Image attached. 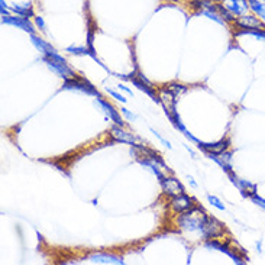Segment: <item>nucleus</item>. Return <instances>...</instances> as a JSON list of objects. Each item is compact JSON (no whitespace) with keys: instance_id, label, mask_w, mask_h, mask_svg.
<instances>
[{"instance_id":"nucleus-31","label":"nucleus","mask_w":265,"mask_h":265,"mask_svg":"<svg viewBox=\"0 0 265 265\" xmlns=\"http://www.w3.org/2000/svg\"><path fill=\"white\" fill-rule=\"evenodd\" d=\"M261 247H262V244H261V240H259V242L257 244V248H258V251H259V252L262 251V249H261Z\"/></svg>"},{"instance_id":"nucleus-9","label":"nucleus","mask_w":265,"mask_h":265,"mask_svg":"<svg viewBox=\"0 0 265 265\" xmlns=\"http://www.w3.org/2000/svg\"><path fill=\"white\" fill-rule=\"evenodd\" d=\"M194 200L191 197H188L187 194H180V196L171 197V202H170V207L174 213H183V212H187L191 207H194Z\"/></svg>"},{"instance_id":"nucleus-29","label":"nucleus","mask_w":265,"mask_h":265,"mask_svg":"<svg viewBox=\"0 0 265 265\" xmlns=\"http://www.w3.org/2000/svg\"><path fill=\"white\" fill-rule=\"evenodd\" d=\"M119 89H122V90H123V92H126V93L128 94H132V90H130V89H129V87H126V86H123V84H119Z\"/></svg>"},{"instance_id":"nucleus-11","label":"nucleus","mask_w":265,"mask_h":265,"mask_svg":"<svg viewBox=\"0 0 265 265\" xmlns=\"http://www.w3.org/2000/svg\"><path fill=\"white\" fill-rule=\"evenodd\" d=\"M158 97H160V103L163 104L165 115L170 112H175V106H177V96L170 92L167 87L165 89H160L158 90Z\"/></svg>"},{"instance_id":"nucleus-14","label":"nucleus","mask_w":265,"mask_h":265,"mask_svg":"<svg viewBox=\"0 0 265 265\" xmlns=\"http://www.w3.org/2000/svg\"><path fill=\"white\" fill-rule=\"evenodd\" d=\"M111 138L115 142H122V144H129V145H135L137 144V138L134 137L132 134H129L126 130H123L122 126L116 125L112 126L111 129Z\"/></svg>"},{"instance_id":"nucleus-8","label":"nucleus","mask_w":265,"mask_h":265,"mask_svg":"<svg viewBox=\"0 0 265 265\" xmlns=\"http://www.w3.org/2000/svg\"><path fill=\"white\" fill-rule=\"evenodd\" d=\"M197 146H198L202 151H205L206 154H222V152H225V151H228V149H229L231 142H229V139H228V138L220 139V141H217V142H212V144L198 141Z\"/></svg>"},{"instance_id":"nucleus-1","label":"nucleus","mask_w":265,"mask_h":265,"mask_svg":"<svg viewBox=\"0 0 265 265\" xmlns=\"http://www.w3.org/2000/svg\"><path fill=\"white\" fill-rule=\"evenodd\" d=\"M206 212L203 210V207L194 206L191 207L187 212H183L179 214L177 217V225L181 229L187 232H202L203 223L206 220Z\"/></svg>"},{"instance_id":"nucleus-15","label":"nucleus","mask_w":265,"mask_h":265,"mask_svg":"<svg viewBox=\"0 0 265 265\" xmlns=\"http://www.w3.org/2000/svg\"><path fill=\"white\" fill-rule=\"evenodd\" d=\"M2 22L3 24H9V25H13V26H17L19 29H24L26 32H29V34H34L35 29H34V25L29 22V19L28 17H24V16H3L2 17Z\"/></svg>"},{"instance_id":"nucleus-21","label":"nucleus","mask_w":265,"mask_h":265,"mask_svg":"<svg viewBox=\"0 0 265 265\" xmlns=\"http://www.w3.org/2000/svg\"><path fill=\"white\" fill-rule=\"evenodd\" d=\"M170 92H172V93L175 94L177 97H179L180 94L186 93L187 92V87L183 86V84H179V83H171V84H168V86H165Z\"/></svg>"},{"instance_id":"nucleus-27","label":"nucleus","mask_w":265,"mask_h":265,"mask_svg":"<svg viewBox=\"0 0 265 265\" xmlns=\"http://www.w3.org/2000/svg\"><path fill=\"white\" fill-rule=\"evenodd\" d=\"M120 111H122V113H123V115H125V116H126V118H128L129 120H135V119H137V115L130 113V112H129L128 109H126V107H122Z\"/></svg>"},{"instance_id":"nucleus-5","label":"nucleus","mask_w":265,"mask_h":265,"mask_svg":"<svg viewBox=\"0 0 265 265\" xmlns=\"http://www.w3.org/2000/svg\"><path fill=\"white\" fill-rule=\"evenodd\" d=\"M43 61L48 65V69L54 71L57 76H60L61 78H64V80L77 77V74L70 69L69 65H67V62H60V61L52 60V58H48V57H43Z\"/></svg>"},{"instance_id":"nucleus-3","label":"nucleus","mask_w":265,"mask_h":265,"mask_svg":"<svg viewBox=\"0 0 265 265\" xmlns=\"http://www.w3.org/2000/svg\"><path fill=\"white\" fill-rule=\"evenodd\" d=\"M205 247L209 249H217V251H220V252H223V254H226L228 257L233 259V262H235V264H238V265L247 264V258L240 257L239 254L236 252V249H232L228 244H222L220 240L209 239L205 244Z\"/></svg>"},{"instance_id":"nucleus-4","label":"nucleus","mask_w":265,"mask_h":265,"mask_svg":"<svg viewBox=\"0 0 265 265\" xmlns=\"http://www.w3.org/2000/svg\"><path fill=\"white\" fill-rule=\"evenodd\" d=\"M65 83H64V89H69V90H80V92H83V93L86 94H90V96H94L96 99H99V97H102L100 93L96 90V87L93 84H90L87 80L81 77H74V78H70V80H64Z\"/></svg>"},{"instance_id":"nucleus-20","label":"nucleus","mask_w":265,"mask_h":265,"mask_svg":"<svg viewBox=\"0 0 265 265\" xmlns=\"http://www.w3.org/2000/svg\"><path fill=\"white\" fill-rule=\"evenodd\" d=\"M13 9V12H16L19 16H24V17H28V16H34V10L31 6H25V8H20V6H12Z\"/></svg>"},{"instance_id":"nucleus-17","label":"nucleus","mask_w":265,"mask_h":265,"mask_svg":"<svg viewBox=\"0 0 265 265\" xmlns=\"http://www.w3.org/2000/svg\"><path fill=\"white\" fill-rule=\"evenodd\" d=\"M96 102L99 103L100 106H102V109L104 112H106V115L109 116V119L113 120L116 125H119V126H123V120L120 119L119 113H118V111H115V107L112 106L111 103L106 102L103 97H99V99H96Z\"/></svg>"},{"instance_id":"nucleus-6","label":"nucleus","mask_w":265,"mask_h":265,"mask_svg":"<svg viewBox=\"0 0 265 265\" xmlns=\"http://www.w3.org/2000/svg\"><path fill=\"white\" fill-rule=\"evenodd\" d=\"M160 183H161L164 194H167L168 197H175L180 196V194H184V186L175 177H164Z\"/></svg>"},{"instance_id":"nucleus-18","label":"nucleus","mask_w":265,"mask_h":265,"mask_svg":"<svg viewBox=\"0 0 265 265\" xmlns=\"http://www.w3.org/2000/svg\"><path fill=\"white\" fill-rule=\"evenodd\" d=\"M31 41H32V43L36 47V50H38V51L42 52L43 57H51L52 54H55V52H57V50L52 47L51 43L45 42V41H42L41 38L35 36L34 34H31Z\"/></svg>"},{"instance_id":"nucleus-22","label":"nucleus","mask_w":265,"mask_h":265,"mask_svg":"<svg viewBox=\"0 0 265 265\" xmlns=\"http://www.w3.org/2000/svg\"><path fill=\"white\" fill-rule=\"evenodd\" d=\"M207 200H209V203H210L212 206H214V207H216L217 210H220V212H225V210H226L225 205H223L222 202H220V200H219L217 197H214V196H212V194H209V196H207Z\"/></svg>"},{"instance_id":"nucleus-16","label":"nucleus","mask_w":265,"mask_h":265,"mask_svg":"<svg viewBox=\"0 0 265 265\" xmlns=\"http://www.w3.org/2000/svg\"><path fill=\"white\" fill-rule=\"evenodd\" d=\"M209 155V158L210 160H213L214 163L217 164V165H220V168H222L223 171L228 172V174H231L233 172V167H232V152L231 151H225L222 154H207Z\"/></svg>"},{"instance_id":"nucleus-25","label":"nucleus","mask_w":265,"mask_h":265,"mask_svg":"<svg viewBox=\"0 0 265 265\" xmlns=\"http://www.w3.org/2000/svg\"><path fill=\"white\" fill-rule=\"evenodd\" d=\"M107 93L111 94V96H113V97H115L116 100H119V102H122V103H126V99H125V97H123L122 94L118 93V92H115V90H111V89H107Z\"/></svg>"},{"instance_id":"nucleus-13","label":"nucleus","mask_w":265,"mask_h":265,"mask_svg":"<svg viewBox=\"0 0 265 265\" xmlns=\"http://www.w3.org/2000/svg\"><path fill=\"white\" fill-rule=\"evenodd\" d=\"M87 259L93 264H104V265H123L125 261L123 258L113 255V254H92Z\"/></svg>"},{"instance_id":"nucleus-12","label":"nucleus","mask_w":265,"mask_h":265,"mask_svg":"<svg viewBox=\"0 0 265 265\" xmlns=\"http://www.w3.org/2000/svg\"><path fill=\"white\" fill-rule=\"evenodd\" d=\"M223 9H226L233 16L247 15L249 5L247 0H223Z\"/></svg>"},{"instance_id":"nucleus-19","label":"nucleus","mask_w":265,"mask_h":265,"mask_svg":"<svg viewBox=\"0 0 265 265\" xmlns=\"http://www.w3.org/2000/svg\"><path fill=\"white\" fill-rule=\"evenodd\" d=\"M249 9L257 15L259 19L265 20V2L264 0H248Z\"/></svg>"},{"instance_id":"nucleus-2","label":"nucleus","mask_w":265,"mask_h":265,"mask_svg":"<svg viewBox=\"0 0 265 265\" xmlns=\"http://www.w3.org/2000/svg\"><path fill=\"white\" fill-rule=\"evenodd\" d=\"M202 235L205 239H213L220 238L225 235V226L222 222H219L214 216H206V220L202 228Z\"/></svg>"},{"instance_id":"nucleus-30","label":"nucleus","mask_w":265,"mask_h":265,"mask_svg":"<svg viewBox=\"0 0 265 265\" xmlns=\"http://www.w3.org/2000/svg\"><path fill=\"white\" fill-rule=\"evenodd\" d=\"M188 181H190V184H191V186H193V187H194V188H196V187H197L196 181H194V180L191 179V177H190V175H188Z\"/></svg>"},{"instance_id":"nucleus-26","label":"nucleus","mask_w":265,"mask_h":265,"mask_svg":"<svg viewBox=\"0 0 265 265\" xmlns=\"http://www.w3.org/2000/svg\"><path fill=\"white\" fill-rule=\"evenodd\" d=\"M151 132H152V134H154L155 137L158 138V139H160V141H161V142H163L164 145L167 146V148H168V149H171L172 145H171V144H170V142H168V141H165V139H164V138L161 137V135H160V134H158V132H155V130H154V129H152V128H151Z\"/></svg>"},{"instance_id":"nucleus-28","label":"nucleus","mask_w":265,"mask_h":265,"mask_svg":"<svg viewBox=\"0 0 265 265\" xmlns=\"http://www.w3.org/2000/svg\"><path fill=\"white\" fill-rule=\"evenodd\" d=\"M35 22H36V26L39 28V29H45V22H43V19L41 16H36L35 17Z\"/></svg>"},{"instance_id":"nucleus-23","label":"nucleus","mask_w":265,"mask_h":265,"mask_svg":"<svg viewBox=\"0 0 265 265\" xmlns=\"http://www.w3.org/2000/svg\"><path fill=\"white\" fill-rule=\"evenodd\" d=\"M251 198V202L254 203V205H257L259 206L262 210H265V198L264 197H261V196H258V193H255V194H252V196L249 197Z\"/></svg>"},{"instance_id":"nucleus-10","label":"nucleus","mask_w":265,"mask_h":265,"mask_svg":"<svg viewBox=\"0 0 265 265\" xmlns=\"http://www.w3.org/2000/svg\"><path fill=\"white\" fill-rule=\"evenodd\" d=\"M228 175H229V179H231L232 184L238 187V190L240 191V194H242L244 197H251L252 194H255V193H257V184L251 183V181H248V180L239 179V177H236L233 172L228 174Z\"/></svg>"},{"instance_id":"nucleus-7","label":"nucleus","mask_w":265,"mask_h":265,"mask_svg":"<svg viewBox=\"0 0 265 265\" xmlns=\"http://www.w3.org/2000/svg\"><path fill=\"white\" fill-rule=\"evenodd\" d=\"M233 24L242 29H265V24L262 19H259L257 15H242L233 20Z\"/></svg>"},{"instance_id":"nucleus-24","label":"nucleus","mask_w":265,"mask_h":265,"mask_svg":"<svg viewBox=\"0 0 265 265\" xmlns=\"http://www.w3.org/2000/svg\"><path fill=\"white\" fill-rule=\"evenodd\" d=\"M200 13H203V15H205V16H207V17H210V19H213V20H216V22H217V24H220V25H225V20H223V19H220V15H217V13H212V12H210V10H205V12H200Z\"/></svg>"}]
</instances>
